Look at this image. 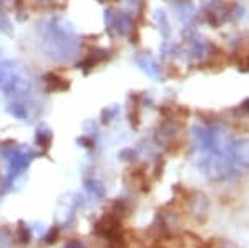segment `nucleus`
<instances>
[{"mask_svg":"<svg viewBox=\"0 0 249 248\" xmlns=\"http://www.w3.org/2000/svg\"><path fill=\"white\" fill-rule=\"evenodd\" d=\"M43 42H45V49L50 57L62 60L73 57V52L77 49V40L73 38L71 32L67 30V27L53 22L43 32Z\"/></svg>","mask_w":249,"mask_h":248,"instance_id":"1","label":"nucleus"},{"mask_svg":"<svg viewBox=\"0 0 249 248\" xmlns=\"http://www.w3.org/2000/svg\"><path fill=\"white\" fill-rule=\"evenodd\" d=\"M0 89L7 95L23 94L29 90V80L23 75L22 69L12 60L0 62Z\"/></svg>","mask_w":249,"mask_h":248,"instance_id":"2","label":"nucleus"},{"mask_svg":"<svg viewBox=\"0 0 249 248\" xmlns=\"http://www.w3.org/2000/svg\"><path fill=\"white\" fill-rule=\"evenodd\" d=\"M219 248H234V247H232V245H228V243H226V245H221Z\"/></svg>","mask_w":249,"mask_h":248,"instance_id":"6","label":"nucleus"},{"mask_svg":"<svg viewBox=\"0 0 249 248\" xmlns=\"http://www.w3.org/2000/svg\"><path fill=\"white\" fill-rule=\"evenodd\" d=\"M3 157L7 160V183H10L22 172L27 170V167L34 160L35 153L30 149H15V147H10V149L3 150Z\"/></svg>","mask_w":249,"mask_h":248,"instance_id":"3","label":"nucleus"},{"mask_svg":"<svg viewBox=\"0 0 249 248\" xmlns=\"http://www.w3.org/2000/svg\"><path fill=\"white\" fill-rule=\"evenodd\" d=\"M63 248H83V243L78 242V240H71V242H68Z\"/></svg>","mask_w":249,"mask_h":248,"instance_id":"5","label":"nucleus"},{"mask_svg":"<svg viewBox=\"0 0 249 248\" xmlns=\"http://www.w3.org/2000/svg\"><path fill=\"white\" fill-rule=\"evenodd\" d=\"M87 190L96 198H102L103 195H105V189H103V185L100 182H96V180H90V182H87Z\"/></svg>","mask_w":249,"mask_h":248,"instance_id":"4","label":"nucleus"}]
</instances>
